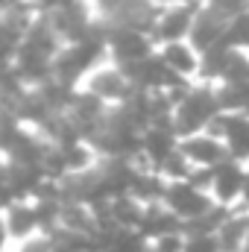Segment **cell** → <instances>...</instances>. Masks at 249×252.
<instances>
[{"label":"cell","mask_w":249,"mask_h":252,"mask_svg":"<svg viewBox=\"0 0 249 252\" xmlns=\"http://www.w3.org/2000/svg\"><path fill=\"white\" fill-rule=\"evenodd\" d=\"M223 112L220 100H217V91L211 82H193L187 88V94L176 103V112H173V129L179 132V138L193 135V132H202L208 129L211 121Z\"/></svg>","instance_id":"1"},{"label":"cell","mask_w":249,"mask_h":252,"mask_svg":"<svg viewBox=\"0 0 249 252\" xmlns=\"http://www.w3.org/2000/svg\"><path fill=\"white\" fill-rule=\"evenodd\" d=\"M103 30H106V56H109V62H115V64L141 62V59L153 56L156 47H158L153 32H147V30L118 27V24H106V21H103Z\"/></svg>","instance_id":"2"},{"label":"cell","mask_w":249,"mask_h":252,"mask_svg":"<svg viewBox=\"0 0 249 252\" xmlns=\"http://www.w3.org/2000/svg\"><path fill=\"white\" fill-rule=\"evenodd\" d=\"M82 88H88L91 94H97L100 100H106L109 106H118V103H124L126 97L135 91V85H132V79L126 76V70L121 64L115 62H100L82 82H79Z\"/></svg>","instance_id":"3"},{"label":"cell","mask_w":249,"mask_h":252,"mask_svg":"<svg viewBox=\"0 0 249 252\" xmlns=\"http://www.w3.org/2000/svg\"><path fill=\"white\" fill-rule=\"evenodd\" d=\"M196 9H199V0H173V3H164L158 9L156 27H153L156 44L187 38L190 27H193V18H196Z\"/></svg>","instance_id":"4"},{"label":"cell","mask_w":249,"mask_h":252,"mask_svg":"<svg viewBox=\"0 0 249 252\" xmlns=\"http://www.w3.org/2000/svg\"><path fill=\"white\" fill-rule=\"evenodd\" d=\"M247 164L238 158H226L211 170V199L223 208H241V190H244Z\"/></svg>","instance_id":"5"},{"label":"cell","mask_w":249,"mask_h":252,"mask_svg":"<svg viewBox=\"0 0 249 252\" xmlns=\"http://www.w3.org/2000/svg\"><path fill=\"white\" fill-rule=\"evenodd\" d=\"M173 214H179L182 217V223L187 220H193V217H199L202 211H208L211 205H214V199H211V193L205 188H196L193 182H187V179H179V182H167V190H164V199H161Z\"/></svg>","instance_id":"6"},{"label":"cell","mask_w":249,"mask_h":252,"mask_svg":"<svg viewBox=\"0 0 249 252\" xmlns=\"http://www.w3.org/2000/svg\"><path fill=\"white\" fill-rule=\"evenodd\" d=\"M208 132L220 135L226 141V150H229V158H238L249 164V115L247 112H220Z\"/></svg>","instance_id":"7"},{"label":"cell","mask_w":249,"mask_h":252,"mask_svg":"<svg viewBox=\"0 0 249 252\" xmlns=\"http://www.w3.org/2000/svg\"><path fill=\"white\" fill-rule=\"evenodd\" d=\"M179 150L185 153V158L193 164V167H217L220 161L229 158V150H226V141L208 129L202 132H193V135H185L179 141Z\"/></svg>","instance_id":"8"},{"label":"cell","mask_w":249,"mask_h":252,"mask_svg":"<svg viewBox=\"0 0 249 252\" xmlns=\"http://www.w3.org/2000/svg\"><path fill=\"white\" fill-rule=\"evenodd\" d=\"M179 132L170 124H150L141 132V158L153 167H158L167 156L179 150Z\"/></svg>","instance_id":"9"},{"label":"cell","mask_w":249,"mask_h":252,"mask_svg":"<svg viewBox=\"0 0 249 252\" xmlns=\"http://www.w3.org/2000/svg\"><path fill=\"white\" fill-rule=\"evenodd\" d=\"M226 24H229L226 18H220L217 12H211L208 6L199 3L187 41H190L199 53H205V50H211V47H220V44H226Z\"/></svg>","instance_id":"10"},{"label":"cell","mask_w":249,"mask_h":252,"mask_svg":"<svg viewBox=\"0 0 249 252\" xmlns=\"http://www.w3.org/2000/svg\"><path fill=\"white\" fill-rule=\"evenodd\" d=\"M156 53H158V59L167 64L176 76H182V79H199L202 53L187 38H182V41H164V44L156 47Z\"/></svg>","instance_id":"11"},{"label":"cell","mask_w":249,"mask_h":252,"mask_svg":"<svg viewBox=\"0 0 249 252\" xmlns=\"http://www.w3.org/2000/svg\"><path fill=\"white\" fill-rule=\"evenodd\" d=\"M3 220H6V229H9V238L12 244L41 232V223H38V211H35V202L30 196H18L6 211H3Z\"/></svg>","instance_id":"12"},{"label":"cell","mask_w":249,"mask_h":252,"mask_svg":"<svg viewBox=\"0 0 249 252\" xmlns=\"http://www.w3.org/2000/svg\"><path fill=\"white\" fill-rule=\"evenodd\" d=\"M182 217L179 214H173L164 202H153V205H147L144 208V220H141V226H138V232L153 244L156 238H161V235H170V232H182Z\"/></svg>","instance_id":"13"},{"label":"cell","mask_w":249,"mask_h":252,"mask_svg":"<svg viewBox=\"0 0 249 252\" xmlns=\"http://www.w3.org/2000/svg\"><path fill=\"white\" fill-rule=\"evenodd\" d=\"M249 238V208H232L217 229L220 252H241Z\"/></svg>","instance_id":"14"},{"label":"cell","mask_w":249,"mask_h":252,"mask_svg":"<svg viewBox=\"0 0 249 252\" xmlns=\"http://www.w3.org/2000/svg\"><path fill=\"white\" fill-rule=\"evenodd\" d=\"M164 190H167V179H164L156 167L141 164L138 173H135V179H132L129 193H132L135 199H141L144 205H153V202H161V199H164Z\"/></svg>","instance_id":"15"},{"label":"cell","mask_w":249,"mask_h":252,"mask_svg":"<svg viewBox=\"0 0 249 252\" xmlns=\"http://www.w3.org/2000/svg\"><path fill=\"white\" fill-rule=\"evenodd\" d=\"M144 202L135 199L132 193H121V196H112L109 199V217H112V226L115 229H138L141 220H144Z\"/></svg>","instance_id":"16"},{"label":"cell","mask_w":249,"mask_h":252,"mask_svg":"<svg viewBox=\"0 0 249 252\" xmlns=\"http://www.w3.org/2000/svg\"><path fill=\"white\" fill-rule=\"evenodd\" d=\"M103 252H150V241L138 229H115L100 235Z\"/></svg>","instance_id":"17"},{"label":"cell","mask_w":249,"mask_h":252,"mask_svg":"<svg viewBox=\"0 0 249 252\" xmlns=\"http://www.w3.org/2000/svg\"><path fill=\"white\" fill-rule=\"evenodd\" d=\"M226 44L235 47V50H247L249 53V15L247 12L229 18V24H226Z\"/></svg>","instance_id":"18"},{"label":"cell","mask_w":249,"mask_h":252,"mask_svg":"<svg viewBox=\"0 0 249 252\" xmlns=\"http://www.w3.org/2000/svg\"><path fill=\"white\" fill-rule=\"evenodd\" d=\"M156 170H158L167 182H179V179H187V176H190L193 164L185 158V153H182V150H176V153H173V156H167Z\"/></svg>","instance_id":"19"},{"label":"cell","mask_w":249,"mask_h":252,"mask_svg":"<svg viewBox=\"0 0 249 252\" xmlns=\"http://www.w3.org/2000/svg\"><path fill=\"white\" fill-rule=\"evenodd\" d=\"M182 252H220L217 235H205V232H185V247Z\"/></svg>","instance_id":"20"},{"label":"cell","mask_w":249,"mask_h":252,"mask_svg":"<svg viewBox=\"0 0 249 252\" xmlns=\"http://www.w3.org/2000/svg\"><path fill=\"white\" fill-rule=\"evenodd\" d=\"M9 252H53V241H50L47 232H35V235H30V238L12 244Z\"/></svg>","instance_id":"21"},{"label":"cell","mask_w":249,"mask_h":252,"mask_svg":"<svg viewBox=\"0 0 249 252\" xmlns=\"http://www.w3.org/2000/svg\"><path fill=\"white\" fill-rule=\"evenodd\" d=\"M247 3L249 0H202V6H208L211 12H217L220 18H235L241 12H247Z\"/></svg>","instance_id":"22"},{"label":"cell","mask_w":249,"mask_h":252,"mask_svg":"<svg viewBox=\"0 0 249 252\" xmlns=\"http://www.w3.org/2000/svg\"><path fill=\"white\" fill-rule=\"evenodd\" d=\"M156 252H182L185 247V232H170V235H161L150 244Z\"/></svg>","instance_id":"23"},{"label":"cell","mask_w":249,"mask_h":252,"mask_svg":"<svg viewBox=\"0 0 249 252\" xmlns=\"http://www.w3.org/2000/svg\"><path fill=\"white\" fill-rule=\"evenodd\" d=\"M76 0H38L35 3V12L47 15V12H56V9H64V6H73Z\"/></svg>","instance_id":"24"},{"label":"cell","mask_w":249,"mask_h":252,"mask_svg":"<svg viewBox=\"0 0 249 252\" xmlns=\"http://www.w3.org/2000/svg\"><path fill=\"white\" fill-rule=\"evenodd\" d=\"M12 250V238H9V229H6V220H3V211H0V252Z\"/></svg>","instance_id":"25"},{"label":"cell","mask_w":249,"mask_h":252,"mask_svg":"<svg viewBox=\"0 0 249 252\" xmlns=\"http://www.w3.org/2000/svg\"><path fill=\"white\" fill-rule=\"evenodd\" d=\"M12 121H15V115H12V112L0 103V138H3V132L9 129V124H12Z\"/></svg>","instance_id":"26"},{"label":"cell","mask_w":249,"mask_h":252,"mask_svg":"<svg viewBox=\"0 0 249 252\" xmlns=\"http://www.w3.org/2000/svg\"><path fill=\"white\" fill-rule=\"evenodd\" d=\"M241 208H249V164H247V176H244V190H241Z\"/></svg>","instance_id":"27"},{"label":"cell","mask_w":249,"mask_h":252,"mask_svg":"<svg viewBox=\"0 0 249 252\" xmlns=\"http://www.w3.org/2000/svg\"><path fill=\"white\" fill-rule=\"evenodd\" d=\"M88 3H94V9H103V6H109L112 0H88Z\"/></svg>","instance_id":"28"},{"label":"cell","mask_w":249,"mask_h":252,"mask_svg":"<svg viewBox=\"0 0 249 252\" xmlns=\"http://www.w3.org/2000/svg\"><path fill=\"white\" fill-rule=\"evenodd\" d=\"M15 3H27V6H35L38 0H15Z\"/></svg>","instance_id":"29"},{"label":"cell","mask_w":249,"mask_h":252,"mask_svg":"<svg viewBox=\"0 0 249 252\" xmlns=\"http://www.w3.org/2000/svg\"><path fill=\"white\" fill-rule=\"evenodd\" d=\"M153 3H158V6H164V3H173V0H153Z\"/></svg>","instance_id":"30"},{"label":"cell","mask_w":249,"mask_h":252,"mask_svg":"<svg viewBox=\"0 0 249 252\" xmlns=\"http://www.w3.org/2000/svg\"><path fill=\"white\" fill-rule=\"evenodd\" d=\"M247 15H249V3H247Z\"/></svg>","instance_id":"31"},{"label":"cell","mask_w":249,"mask_h":252,"mask_svg":"<svg viewBox=\"0 0 249 252\" xmlns=\"http://www.w3.org/2000/svg\"><path fill=\"white\" fill-rule=\"evenodd\" d=\"M199 3H202V0H199Z\"/></svg>","instance_id":"32"}]
</instances>
